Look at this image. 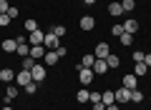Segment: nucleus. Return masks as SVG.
<instances>
[{
    "label": "nucleus",
    "mask_w": 151,
    "mask_h": 110,
    "mask_svg": "<svg viewBox=\"0 0 151 110\" xmlns=\"http://www.w3.org/2000/svg\"><path fill=\"white\" fill-rule=\"evenodd\" d=\"M43 48H45V50H58V48H60V38L55 35L53 30H50V33H45V40H43Z\"/></svg>",
    "instance_id": "f257e3e1"
},
{
    "label": "nucleus",
    "mask_w": 151,
    "mask_h": 110,
    "mask_svg": "<svg viewBox=\"0 0 151 110\" xmlns=\"http://www.w3.org/2000/svg\"><path fill=\"white\" fill-rule=\"evenodd\" d=\"M78 80H81V85H91V80H93V68H81V65H78Z\"/></svg>",
    "instance_id": "f03ea898"
},
{
    "label": "nucleus",
    "mask_w": 151,
    "mask_h": 110,
    "mask_svg": "<svg viewBox=\"0 0 151 110\" xmlns=\"http://www.w3.org/2000/svg\"><path fill=\"white\" fill-rule=\"evenodd\" d=\"M30 78L35 80V83H43V80H45V65L35 63V65L30 68Z\"/></svg>",
    "instance_id": "7ed1b4c3"
},
{
    "label": "nucleus",
    "mask_w": 151,
    "mask_h": 110,
    "mask_svg": "<svg viewBox=\"0 0 151 110\" xmlns=\"http://www.w3.org/2000/svg\"><path fill=\"white\" fill-rule=\"evenodd\" d=\"M43 40H45V33L40 30V28H38L35 33H28V45H43Z\"/></svg>",
    "instance_id": "20e7f679"
},
{
    "label": "nucleus",
    "mask_w": 151,
    "mask_h": 110,
    "mask_svg": "<svg viewBox=\"0 0 151 110\" xmlns=\"http://www.w3.org/2000/svg\"><path fill=\"white\" fill-rule=\"evenodd\" d=\"M15 83H18V85H23V88H25L28 83H33V78H30V70H23V68H20V70L15 73Z\"/></svg>",
    "instance_id": "39448f33"
},
{
    "label": "nucleus",
    "mask_w": 151,
    "mask_h": 110,
    "mask_svg": "<svg viewBox=\"0 0 151 110\" xmlns=\"http://www.w3.org/2000/svg\"><path fill=\"white\" fill-rule=\"evenodd\" d=\"M116 103H131V90L129 88H124V85H121L119 90H116Z\"/></svg>",
    "instance_id": "423d86ee"
},
{
    "label": "nucleus",
    "mask_w": 151,
    "mask_h": 110,
    "mask_svg": "<svg viewBox=\"0 0 151 110\" xmlns=\"http://www.w3.org/2000/svg\"><path fill=\"white\" fill-rule=\"evenodd\" d=\"M78 25H81V30L88 33V30H93V28H96V18H93V15H83Z\"/></svg>",
    "instance_id": "0eeeda50"
},
{
    "label": "nucleus",
    "mask_w": 151,
    "mask_h": 110,
    "mask_svg": "<svg viewBox=\"0 0 151 110\" xmlns=\"http://www.w3.org/2000/svg\"><path fill=\"white\" fill-rule=\"evenodd\" d=\"M93 55H96V58H103V60H106L108 55H111V48H108V43H98V45H96V53H93Z\"/></svg>",
    "instance_id": "6e6552de"
},
{
    "label": "nucleus",
    "mask_w": 151,
    "mask_h": 110,
    "mask_svg": "<svg viewBox=\"0 0 151 110\" xmlns=\"http://www.w3.org/2000/svg\"><path fill=\"white\" fill-rule=\"evenodd\" d=\"M93 73H98V75L108 73V63H106L103 58H96V63H93Z\"/></svg>",
    "instance_id": "1a4fd4ad"
},
{
    "label": "nucleus",
    "mask_w": 151,
    "mask_h": 110,
    "mask_svg": "<svg viewBox=\"0 0 151 110\" xmlns=\"http://www.w3.org/2000/svg\"><path fill=\"white\" fill-rule=\"evenodd\" d=\"M15 95H18V85L8 83V90H5V105H10L13 100H15Z\"/></svg>",
    "instance_id": "9d476101"
},
{
    "label": "nucleus",
    "mask_w": 151,
    "mask_h": 110,
    "mask_svg": "<svg viewBox=\"0 0 151 110\" xmlns=\"http://www.w3.org/2000/svg\"><path fill=\"white\" fill-rule=\"evenodd\" d=\"M58 53H55V50H45V55H43V63L45 65H55V63H58Z\"/></svg>",
    "instance_id": "9b49d317"
},
{
    "label": "nucleus",
    "mask_w": 151,
    "mask_h": 110,
    "mask_svg": "<svg viewBox=\"0 0 151 110\" xmlns=\"http://www.w3.org/2000/svg\"><path fill=\"white\" fill-rule=\"evenodd\" d=\"M0 48H3V53H15V50H18V43L13 40V38H8V40L0 43Z\"/></svg>",
    "instance_id": "f8f14e48"
},
{
    "label": "nucleus",
    "mask_w": 151,
    "mask_h": 110,
    "mask_svg": "<svg viewBox=\"0 0 151 110\" xmlns=\"http://www.w3.org/2000/svg\"><path fill=\"white\" fill-rule=\"evenodd\" d=\"M0 80H3V83H13V80H15V70L3 68V70H0Z\"/></svg>",
    "instance_id": "ddd939ff"
},
{
    "label": "nucleus",
    "mask_w": 151,
    "mask_h": 110,
    "mask_svg": "<svg viewBox=\"0 0 151 110\" xmlns=\"http://www.w3.org/2000/svg\"><path fill=\"white\" fill-rule=\"evenodd\" d=\"M43 55H45V48H43V45H33V48H30V58L35 60V63L43 58Z\"/></svg>",
    "instance_id": "4468645a"
},
{
    "label": "nucleus",
    "mask_w": 151,
    "mask_h": 110,
    "mask_svg": "<svg viewBox=\"0 0 151 110\" xmlns=\"http://www.w3.org/2000/svg\"><path fill=\"white\" fill-rule=\"evenodd\" d=\"M108 15H116V18H119V15H124V8H121V3H119V0H113L111 5H108Z\"/></svg>",
    "instance_id": "2eb2a0df"
},
{
    "label": "nucleus",
    "mask_w": 151,
    "mask_h": 110,
    "mask_svg": "<svg viewBox=\"0 0 151 110\" xmlns=\"http://www.w3.org/2000/svg\"><path fill=\"white\" fill-rule=\"evenodd\" d=\"M124 30H126V33H131V35L139 30V23H136V18H129V20L124 23Z\"/></svg>",
    "instance_id": "dca6fc26"
},
{
    "label": "nucleus",
    "mask_w": 151,
    "mask_h": 110,
    "mask_svg": "<svg viewBox=\"0 0 151 110\" xmlns=\"http://www.w3.org/2000/svg\"><path fill=\"white\" fill-rule=\"evenodd\" d=\"M101 100H103V105H113L116 103V93L113 90H106V93H101Z\"/></svg>",
    "instance_id": "f3484780"
},
{
    "label": "nucleus",
    "mask_w": 151,
    "mask_h": 110,
    "mask_svg": "<svg viewBox=\"0 0 151 110\" xmlns=\"http://www.w3.org/2000/svg\"><path fill=\"white\" fill-rule=\"evenodd\" d=\"M76 100H78V103H91V93H88L86 88H81L76 93Z\"/></svg>",
    "instance_id": "a211bd4d"
},
{
    "label": "nucleus",
    "mask_w": 151,
    "mask_h": 110,
    "mask_svg": "<svg viewBox=\"0 0 151 110\" xmlns=\"http://www.w3.org/2000/svg\"><path fill=\"white\" fill-rule=\"evenodd\" d=\"M136 78H139V75H124V88L136 90Z\"/></svg>",
    "instance_id": "6ab92c4d"
},
{
    "label": "nucleus",
    "mask_w": 151,
    "mask_h": 110,
    "mask_svg": "<svg viewBox=\"0 0 151 110\" xmlns=\"http://www.w3.org/2000/svg\"><path fill=\"white\" fill-rule=\"evenodd\" d=\"M106 63H108V70H116V68L121 65V58H119V55H108Z\"/></svg>",
    "instance_id": "aec40b11"
},
{
    "label": "nucleus",
    "mask_w": 151,
    "mask_h": 110,
    "mask_svg": "<svg viewBox=\"0 0 151 110\" xmlns=\"http://www.w3.org/2000/svg\"><path fill=\"white\" fill-rule=\"evenodd\" d=\"M93 63H96V55H83L81 58V68H93Z\"/></svg>",
    "instance_id": "412c9836"
},
{
    "label": "nucleus",
    "mask_w": 151,
    "mask_h": 110,
    "mask_svg": "<svg viewBox=\"0 0 151 110\" xmlns=\"http://www.w3.org/2000/svg\"><path fill=\"white\" fill-rule=\"evenodd\" d=\"M18 55H20V58H28V55H30V45H28V43H23V45H18Z\"/></svg>",
    "instance_id": "4be33fe9"
},
{
    "label": "nucleus",
    "mask_w": 151,
    "mask_h": 110,
    "mask_svg": "<svg viewBox=\"0 0 151 110\" xmlns=\"http://www.w3.org/2000/svg\"><path fill=\"white\" fill-rule=\"evenodd\" d=\"M141 100H144V93H141L139 88H136V90H131V103H136V105H139Z\"/></svg>",
    "instance_id": "5701e85b"
},
{
    "label": "nucleus",
    "mask_w": 151,
    "mask_h": 110,
    "mask_svg": "<svg viewBox=\"0 0 151 110\" xmlns=\"http://www.w3.org/2000/svg\"><path fill=\"white\" fill-rule=\"evenodd\" d=\"M35 30H38V23L33 20V18H28L25 20V33H35Z\"/></svg>",
    "instance_id": "b1692460"
},
{
    "label": "nucleus",
    "mask_w": 151,
    "mask_h": 110,
    "mask_svg": "<svg viewBox=\"0 0 151 110\" xmlns=\"http://www.w3.org/2000/svg\"><path fill=\"white\" fill-rule=\"evenodd\" d=\"M121 8H124V13H131L136 8V3H134V0H121Z\"/></svg>",
    "instance_id": "393cba45"
},
{
    "label": "nucleus",
    "mask_w": 151,
    "mask_h": 110,
    "mask_svg": "<svg viewBox=\"0 0 151 110\" xmlns=\"http://www.w3.org/2000/svg\"><path fill=\"white\" fill-rule=\"evenodd\" d=\"M131 58H134V63H144L146 53H141V50H134V53H131Z\"/></svg>",
    "instance_id": "a878e982"
},
{
    "label": "nucleus",
    "mask_w": 151,
    "mask_h": 110,
    "mask_svg": "<svg viewBox=\"0 0 151 110\" xmlns=\"http://www.w3.org/2000/svg\"><path fill=\"white\" fill-rule=\"evenodd\" d=\"M124 33H126V30H124V25H121V23H116V25L111 28V35H119V38H121Z\"/></svg>",
    "instance_id": "bb28decb"
},
{
    "label": "nucleus",
    "mask_w": 151,
    "mask_h": 110,
    "mask_svg": "<svg viewBox=\"0 0 151 110\" xmlns=\"http://www.w3.org/2000/svg\"><path fill=\"white\" fill-rule=\"evenodd\" d=\"M131 43H134V35H131V33H124V35H121V45H126V48H129Z\"/></svg>",
    "instance_id": "cd10ccee"
},
{
    "label": "nucleus",
    "mask_w": 151,
    "mask_h": 110,
    "mask_svg": "<svg viewBox=\"0 0 151 110\" xmlns=\"http://www.w3.org/2000/svg\"><path fill=\"white\" fill-rule=\"evenodd\" d=\"M23 90H25L28 95H35V90H38V83H35V80H33V83H28V85H25V88H23Z\"/></svg>",
    "instance_id": "c85d7f7f"
},
{
    "label": "nucleus",
    "mask_w": 151,
    "mask_h": 110,
    "mask_svg": "<svg viewBox=\"0 0 151 110\" xmlns=\"http://www.w3.org/2000/svg\"><path fill=\"white\" fill-rule=\"evenodd\" d=\"M146 73H149L146 63H136V73H134V75H146Z\"/></svg>",
    "instance_id": "c756f323"
},
{
    "label": "nucleus",
    "mask_w": 151,
    "mask_h": 110,
    "mask_svg": "<svg viewBox=\"0 0 151 110\" xmlns=\"http://www.w3.org/2000/svg\"><path fill=\"white\" fill-rule=\"evenodd\" d=\"M33 65H35V60H33L30 55H28V58H23V70H30Z\"/></svg>",
    "instance_id": "7c9ffc66"
},
{
    "label": "nucleus",
    "mask_w": 151,
    "mask_h": 110,
    "mask_svg": "<svg viewBox=\"0 0 151 110\" xmlns=\"http://www.w3.org/2000/svg\"><path fill=\"white\" fill-rule=\"evenodd\" d=\"M5 15L10 18V20H15V18H18V8H15V5H10V10H8Z\"/></svg>",
    "instance_id": "2f4dec72"
},
{
    "label": "nucleus",
    "mask_w": 151,
    "mask_h": 110,
    "mask_svg": "<svg viewBox=\"0 0 151 110\" xmlns=\"http://www.w3.org/2000/svg\"><path fill=\"white\" fill-rule=\"evenodd\" d=\"M8 10H10V5H8V0H0V15H5Z\"/></svg>",
    "instance_id": "473e14b6"
},
{
    "label": "nucleus",
    "mask_w": 151,
    "mask_h": 110,
    "mask_svg": "<svg viewBox=\"0 0 151 110\" xmlns=\"http://www.w3.org/2000/svg\"><path fill=\"white\" fill-rule=\"evenodd\" d=\"M53 33H55L58 38H63V35H65V25H55V28H53Z\"/></svg>",
    "instance_id": "72a5a7b5"
},
{
    "label": "nucleus",
    "mask_w": 151,
    "mask_h": 110,
    "mask_svg": "<svg viewBox=\"0 0 151 110\" xmlns=\"http://www.w3.org/2000/svg\"><path fill=\"white\" fill-rule=\"evenodd\" d=\"M5 25H10V18H8V15H0V28H5Z\"/></svg>",
    "instance_id": "f704fd0d"
},
{
    "label": "nucleus",
    "mask_w": 151,
    "mask_h": 110,
    "mask_svg": "<svg viewBox=\"0 0 151 110\" xmlns=\"http://www.w3.org/2000/svg\"><path fill=\"white\" fill-rule=\"evenodd\" d=\"M144 63H146V68L151 70V53H146V58H144Z\"/></svg>",
    "instance_id": "c9c22d12"
},
{
    "label": "nucleus",
    "mask_w": 151,
    "mask_h": 110,
    "mask_svg": "<svg viewBox=\"0 0 151 110\" xmlns=\"http://www.w3.org/2000/svg\"><path fill=\"white\" fill-rule=\"evenodd\" d=\"M101 100V93H91V103H98Z\"/></svg>",
    "instance_id": "e433bc0d"
},
{
    "label": "nucleus",
    "mask_w": 151,
    "mask_h": 110,
    "mask_svg": "<svg viewBox=\"0 0 151 110\" xmlns=\"http://www.w3.org/2000/svg\"><path fill=\"white\" fill-rule=\"evenodd\" d=\"M106 110H121V108H119V103H113V105H106Z\"/></svg>",
    "instance_id": "4c0bfd02"
},
{
    "label": "nucleus",
    "mask_w": 151,
    "mask_h": 110,
    "mask_svg": "<svg viewBox=\"0 0 151 110\" xmlns=\"http://www.w3.org/2000/svg\"><path fill=\"white\" fill-rule=\"evenodd\" d=\"M83 3H86V5H93V3H96V0H83Z\"/></svg>",
    "instance_id": "58836bf2"
},
{
    "label": "nucleus",
    "mask_w": 151,
    "mask_h": 110,
    "mask_svg": "<svg viewBox=\"0 0 151 110\" xmlns=\"http://www.w3.org/2000/svg\"><path fill=\"white\" fill-rule=\"evenodd\" d=\"M3 110H13V108H10V105H5V108H3Z\"/></svg>",
    "instance_id": "ea45409f"
}]
</instances>
